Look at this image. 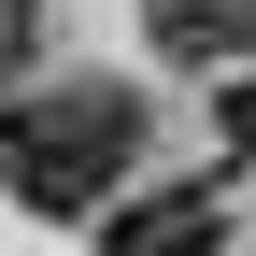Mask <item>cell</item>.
<instances>
[{
	"label": "cell",
	"instance_id": "obj_3",
	"mask_svg": "<svg viewBox=\"0 0 256 256\" xmlns=\"http://www.w3.org/2000/svg\"><path fill=\"white\" fill-rule=\"evenodd\" d=\"M142 43L185 72H228V57H256V0H142Z\"/></svg>",
	"mask_w": 256,
	"mask_h": 256
},
{
	"label": "cell",
	"instance_id": "obj_2",
	"mask_svg": "<svg viewBox=\"0 0 256 256\" xmlns=\"http://www.w3.org/2000/svg\"><path fill=\"white\" fill-rule=\"evenodd\" d=\"M228 228H214V185H142V200H100V256H214Z\"/></svg>",
	"mask_w": 256,
	"mask_h": 256
},
{
	"label": "cell",
	"instance_id": "obj_1",
	"mask_svg": "<svg viewBox=\"0 0 256 256\" xmlns=\"http://www.w3.org/2000/svg\"><path fill=\"white\" fill-rule=\"evenodd\" d=\"M128 156H142V114H128V86H28V100H0V200L14 214H100L128 185Z\"/></svg>",
	"mask_w": 256,
	"mask_h": 256
},
{
	"label": "cell",
	"instance_id": "obj_5",
	"mask_svg": "<svg viewBox=\"0 0 256 256\" xmlns=\"http://www.w3.org/2000/svg\"><path fill=\"white\" fill-rule=\"evenodd\" d=\"M228 128H242V142H256V86H242V100H228Z\"/></svg>",
	"mask_w": 256,
	"mask_h": 256
},
{
	"label": "cell",
	"instance_id": "obj_4",
	"mask_svg": "<svg viewBox=\"0 0 256 256\" xmlns=\"http://www.w3.org/2000/svg\"><path fill=\"white\" fill-rule=\"evenodd\" d=\"M28 28H43V0H0V57H28Z\"/></svg>",
	"mask_w": 256,
	"mask_h": 256
}]
</instances>
